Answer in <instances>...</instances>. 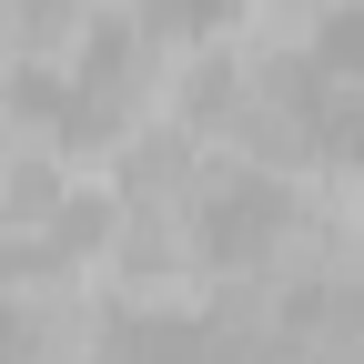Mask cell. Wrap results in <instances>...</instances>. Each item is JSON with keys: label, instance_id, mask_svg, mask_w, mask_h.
<instances>
[{"label": "cell", "instance_id": "obj_3", "mask_svg": "<svg viewBox=\"0 0 364 364\" xmlns=\"http://www.w3.org/2000/svg\"><path fill=\"white\" fill-rule=\"evenodd\" d=\"M243 11H253V0H142V31H152V41H193V51H203V41H223Z\"/></svg>", "mask_w": 364, "mask_h": 364}, {"label": "cell", "instance_id": "obj_2", "mask_svg": "<svg viewBox=\"0 0 364 364\" xmlns=\"http://www.w3.org/2000/svg\"><path fill=\"white\" fill-rule=\"evenodd\" d=\"M102 243H112V203H81V193H61L41 223H21V233L0 243V273H21V284H51V273H81Z\"/></svg>", "mask_w": 364, "mask_h": 364}, {"label": "cell", "instance_id": "obj_7", "mask_svg": "<svg viewBox=\"0 0 364 364\" xmlns=\"http://www.w3.org/2000/svg\"><path fill=\"white\" fill-rule=\"evenodd\" d=\"M41 354H51V324H41L31 304L0 294V364H41Z\"/></svg>", "mask_w": 364, "mask_h": 364}, {"label": "cell", "instance_id": "obj_1", "mask_svg": "<svg viewBox=\"0 0 364 364\" xmlns=\"http://www.w3.org/2000/svg\"><path fill=\"white\" fill-rule=\"evenodd\" d=\"M294 223H304L294 182L273 172V162H243V172H213L203 193H193V253L223 263V273H243V263H273V253H284Z\"/></svg>", "mask_w": 364, "mask_h": 364}, {"label": "cell", "instance_id": "obj_4", "mask_svg": "<svg viewBox=\"0 0 364 364\" xmlns=\"http://www.w3.org/2000/svg\"><path fill=\"white\" fill-rule=\"evenodd\" d=\"M304 61L324 71V81H364V0H334L324 21H314V41H304Z\"/></svg>", "mask_w": 364, "mask_h": 364}, {"label": "cell", "instance_id": "obj_5", "mask_svg": "<svg viewBox=\"0 0 364 364\" xmlns=\"http://www.w3.org/2000/svg\"><path fill=\"white\" fill-rule=\"evenodd\" d=\"M81 0H0V31H11V51H61V41H81Z\"/></svg>", "mask_w": 364, "mask_h": 364}, {"label": "cell", "instance_id": "obj_6", "mask_svg": "<svg viewBox=\"0 0 364 364\" xmlns=\"http://www.w3.org/2000/svg\"><path fill=\"white\" fill-rule=\"evenodd\" d=\"M61 193H71V182H61V162H51V152H21V162H0V213H11V223H41Z\"/></svg>", "mask_w": 364, "mask_h": 364}, {"label": "cell", "instance_id": "obj_8", "mask_svg": "<svg viewBox=\"0 0 364 364\" xmlns=\"http://www.w3.org/2000/svg\"><path fill=\"white\" fill-rule=\"evenodd\" d=\"M102 364H112V354H102Z\"/></svg>", "mask_w": 364, "mask_h": 364}]
</instances>
